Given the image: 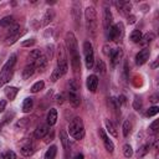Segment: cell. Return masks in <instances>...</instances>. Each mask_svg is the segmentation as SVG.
Wrapping results in <instances>:
<instances>
[{"mask_svg":"<svg viewBox=\"0 0 159 159\" xmlns=\"http://www.w3.org/2000/svg\"><path fill=\"white\" fill-rule=\"evenodd\" d=\"M84 17H86V26L87 31L94 36L97 32V26H98V20H97V11L93 6H88L84 10Z\"/></svg>","mask_w":159,"mask_h":159,"instance_id":"obj_1","label":"cell"},{"mask_svg":"<svg viewBox=\"0 0 159 159\" xmlns=\"http://www.w3.org/2000/svg\"><path fill=\"white\" fill-rule=\"evenodd\" d=\"M68 133H70L71 137H73L77 140L83 139V137H84V125H83V122L80 117H76L70 122Z\"/></svg>","mask_w":159,"mask_h":159,"instance_id":"obj_2","label":"cell"},{"mask_svg":"<svg viewBox=\"0 0 159 159\" xmlns=\"http://www.w3.org/2000/svg\"><path fill=\"white\" fill-rule=\"evenodd\" d=\"M16 60H17V56L14 53L10 56V58L6 61V63L2 66L1 71H0V86L5 84L9 80H10V76H11V71L16 63Z\"/></svg>","mask_w":159,"mask_h":159,"instance_id":"obj_3","label":"cell"},{"mask_svg":"<svg viewBox=\"0 0 159 159\" xmlns=\"http://www.w3.org/2000/svg\"><path fill=\"white\" fill-rule=\"evenodd\" d=\"M68 101L73 107H78L81 104L80 86L76 80H71L68 83Z\"/></svg>","mask_w":159,"mask_h":159,"instance_id":"obj_4","label":"cell"},{"mask_svg":"<svg viewBox=\"0 0 159 159\" xmlns=\"http://www.w3.org/2000/svg\"><path fill=\"white\" fill-rule=\"evenodd\" d=\"M107 37L108 40H113V41H119L123 35H124V27H123V24L122 22H118L116 25H112L107 31Z\"/></svg>","mask_w":159,"mask_h":159,"instance_id":"obj_5","label":"cell"},{"mask_svg":"<svg viewBox=\"0 0 159 159\" xmlns=\"http://www.w3.org/2000/svg\"><path fill=\"white\" fill-rule=\"evenodd\" d=\"M83 53H84V65L88 70L93 68L94 66V53H93V47L89 41L83 42Z\"/></svg>","mask_w":159,"mask_h":159,"instance_id":"obj_6","label":"cell"},{"mask_svg":"<svg viewBox=\"0 0 159 159\" xmlns=\"http://www.w3.org/2000/svg\"><path fill=\"white\" fill-rule=\"evenodd\" d=\"M65 43H66V48L71 53V56L78 53L77 52V50H78L77 40H76V37H75V35L72 32H66V35H65Z\"/></svg>","mask_w":159,"mask_h":159,"instance_id":"obj_7","label":"cell"},{"mask_svg":"<svg viewBox=\"0 0 159 159\" xmlns=\"http://www.w3.org/2000/svg\"><path fill=\"white\" fill-rule=\"evenodd\" d=\"M149 56H150L149 48H143V50H140V51L137 53V56H135V63H137L138 66L144 65V63L149 60Z\"/></svg>","mask_w":159,"mask_h":159,"instance_id":"obj_8","label":"cell"},{"mask_svg":"<svg viewBox=\"0 0 159 159\" xmlns=\"http://www.w3.org/2000/svg\"><path fill=\"white\" fill-rule=\"evenodd\" d=\"M98 134H99V137L102 138V142H103V144H104V147H106V149H107V152H109V153H113V150H114V144H113V142L108 138V135L106 134V132L103 130V129H98Z\"/></svg>","mask_w":159,"mask_h":159,"instance_id":"obj_9","label":"cell"},{"mask_svg":"<svg viewBox=\"0 0 159 159\" xmlns=\"http://www.w3.org/2000/svg\"><path fill=\"white\" fill-rule=\"evenodd\" d=\"M112 25H113V15H112V12H111V10L108 7H104V10H103V26H104V30L107 31Z\"/></svg>","mask_w":159,"mask_h":159,"instance_id":"obj_10","label":"cell"},{"mask_svg":"<svg viewBox=\"0 0 159 159\" xmlns=\"http://www.w3.org/2000/svg\"><path fill=\"white\" fill-rule=\"evenodd\" d=\"M47 133H48V124H40L35 129L34 135H35L36 139H42V138H45L47 135Z\"/></svg>","mask_w":159,"mask_h":159,"instance_id":"obj_11","label":"cell"},{"mask_svg":"<svg viewBox=\"0 0 159 159\" xmlns=\"http://www.w3.org/2000/svg\"><path fill=\"white\" fill-rule=\"evenodd\" d=\"M86 84H87L88 91H91V92H96V89H97V87H98V77H97L96 75H91V76H88V77H87V82H86Z\"/></svg>","mask_w":159,"mask_h":159,"instance_id":"obj_12","label":"cell"},{"mask_svg":"<svg viewBox=\"0 0 159 159\" xmlns=\"http://www.w3.org/2000/svg\"><path fill=\"white\" fill-rule=\"evenodd\" d=\"M72 17L75 22L78 25L81 21V2H75L72 5Z\"/></svg>","mask_w":159,"mask_h":159,"instance_id":"obj_13","label":"cell"},{"mask_svg":"<svg viewBox=\"0 0 159 159\" xmlns=\"http://www.w3.org/2000/svg\"><path fill=\"white\" fill-rule=\"evenodd\" d=\"M35 70H36V67H35V63H27L25 67H24V70H22V78L24 80H29L34 73H35Z\"/></svg>","mask_w":159,"mask_h":159,"instance_id":"obj_14","label":"cell"},{"mask_svg":"<svg viewBox=\"0 0 159 159\" xmlns=\"http://www.w3.org/2000/svg\"><path fill=\"white\" fill-rule=\"evenodd\" d=\"M109 56H111L112 63H113V65H117V63L122 60V57H123V50H122V47H118V48L113 50Z\"/></svg>","mask_w":159,"mask_h":159,"instance_id":"obj_15","label":"cell"},{"mask_svg":"<svg viewBox=\"0 0 159 159\" xmlns=\"http://www.w3.org/2000/svg\"><path fill=\"white\" fill-rule=\"evenodd\" d=\"M20 152L24 157H31L35 153V145L32 143H27L20 148Z\"/></svg>","mask_w":159,"mask_h":159,"instance_id":"obj_16","label":"cell"},{"mask_svg":"<svg viewBox=\"0 0 159 159\" xmlns=\"http://www.w3.org/2000/svg\"><path fill=\"white\" fill-rule=\"evenodd\" d=\"M116 5L118 6V9L120 10V12L123 15H127L129 16V12H130V9H132V5L127 1H119V2H116Z\"/></svg>","mask_w":159,"mask_h":159,"instance_id":"obj_17","label":"cell"},{"mask_svg":"<svg viewBox=\"0 0 159 159\" xmlns=\"http://www.w3.org/2000/svg\"><path fill=\"white\" fill-rule=\"evenodd\" d=\"M53 19H55V11H53L52 9L46 10V12L43 14V17H42V25H43V26L48 25L50 22H52Z\"/></svg>","mask_w":159,"mask_h":159,"instance_id":"obj_18","label":"cell"},{"mask_svg":"<svg viewBox=\"0 0 159 159\" xmlns=\"http://www.w3.org/2000/svg\"><path fill=\"white\" fill-rule=\"evenodd\" d=\"M47 63H48V60L46 58L45 55H42V56L35 62V67H36V70H39V71H45L46 67H47Z\"/></svg>","mask_w":159,"mask_h":159,"instance_id":"obj_19","label":"cell"},{"mask_svg":"<svg viewBox=\"0 0 159 159\" xmlns=\"http://www.w3.org/2000/svg\"><path fill=\"white\" fill-rule=\"evenodd\" d=\"M17 92H19V89H17L16 87H12V86L6 87V88L4 89V93H5L6 98H7V99H10V101H14V99H15V97H16Z\"/></svg>","mask_w":159,"mask_h":159,"instance_id":"obj_20","label":"cell"},{"mask_svg":"<svg viewBox=\"0 0 159 159\" xmlns=\"http://www.w3.org/2000/svg\"><path fill=\"white\" fill-rule=\"evenodd\" d=\"M71 66H72V70L75 72H78L81 70V61H80V55L78 53L71 56Z\"/></svg>","mask_w":159,"mask_h":159,"instance_id":"obj_21","label":"cell"},{"mask_svg":"<svg viewBox=\"0 0 159 159\" xmlns=\"http://www.w3.org/2000/svg\"><path fill=\"white\" fill-rule=\"evenodd\" d=\"M57 122V111L55 108H51L47 113V124L48 125H53Z\"/></svg>","mask_w":159,"mask_h":159,"instance_id":"obj_22","label":"cell"},{"mask_svg":"<svg viewBox=\"0 0 159 159\" xmlns=\"http://www.w3.org/2000/svg\"><path fill=\"white\" fill-rule=\"evenodd\" d=\"M60 139H61V143H62V147L63 149L67 152L70 149V139H68V134L66 130H62L61 134H60Z\"/></svg>","mask_w":159,"mask_h":159,"instance_id":"obj_23","label":"cell"},{"mask_svg":"<svg viewBox=\"0 0 159 159\" xmlns=\"http://www.w3.org/2000/svg\"><path fill=\"white\" fill-rule=\"evenodd\" d=\"M104 124H106V128H107V132L111 134V135H113V137H118V132H117V128H116V125L109 120V119H106L104 120Z\"/></svg>","mask_w":159,"mask_h":159,"instance_id":"obj_24","label":"cell"},{"mask_svg":"<svg viewBox=\"0 0 159 159\" xmlns=\"http://www.w3.org/2000/svg\"><path fill=\"white\" fill-rule=\"evenodd\" d=\"M42 55H43V53H42L41 50H32V51L30 52V55H29V61H30V63H35Z\"/></svg>","mask_w":159,"mask_h":159,"instance_id":"obj_25","label":"cell"},{"mask_svg":"<svg viewBox=\"0 0 159 159\" xmlns=\"http://www.w3.org/2000/svg\"><path fill=\"white\" fill-rule=\"evenodd\" d=\"M32 106H34V99H32L31 97H27V98H25L24 102H22V111H24L25 113H29V112L32 109Z\"/></svg>","mask_w":159,"mask_h":159,"instance_id":"obj_26","label":"cell"},{"mask_svg":"<svg viewBox=\"0 0 159 159\" xmlns=\"http://www.w3.org/2000/svg\"><path fill=\"white\" fill-rule=\"evenodd\" d=\"M93 67H94V71L96 72H98L101 75H104L106 73L107 67H106V63L103 62V60H97V62H96V65Z\"/></svg>","mask_w":159,"mask_h":159,"instance_id":"obj_27","label":"cell"},{"mask_svg":"<svg viewBox=\"0 0 159 159\" xmlns=\"http://www.w3.org/2000/svg\"><path fill=\"white\" fill-rule=\"evenodd\" d=\"M149 149H150V144H143L138 150H137V157L139 159H142L143 157H145L148 153H149Z\"/></svg>","mask_w":159,"mask_h":159,"instance_id":"obj_28","label":"cell"},{"mask_svg":"<svg viewBox=\"0 0 159 159\" xmlns=\"http://www.w3.org/2000/svg\"><path fill=\"white\" fill-rule=\"evenodd\" d=\"M12 24H15L14 16H5L0 20V26H2V27H10Z\"/></svg>","mask_w":159,"mask_h":159,"instance_id":"obj_29","label":"cell"},{"mask_svg":"<svg viewBox=\"0 0 159 159\" xmlns=\"http://www.w3.org/2000/svg\"><path fill=\"white\" fill-rule=\"evenodd\" d=\"M56 154H57V147L56 145H51L45 153V159H55Z\"/></svg>","mask_w":159,"mask_h":159,"instance_id":"obj_30","label":"cell"},{"mask_svg":"<svg viewBox=\"0 0 159 159\" xmlns=\"http://www.w3.org/2000/svg\"><path fill=\"white\" fill-rule=\"evenodd\" d=\"M25 31H22V32H17V34H15V35H11V36H9L7 39H6V45H14L21 36H22V34H24Z\"/></svg>","mask_w":159,"mask_h":159,"instance_id":"obj_31","label":"cell"},{"mask_svg":"<svg viewBox=\"0 0 159 159\" xmlns=\"http://www.w3.org/2000/svg\"><path fill=\"white\" fill-rule=\"evenodd\" d=\"M142 32H140V30H134L132 34H130V40L133 41V42H140V40H142Z\"/></svg>","mask_w":159,"mask_h":159,"instance_id":"obj_32","label":"cell"},{"mask_svg":"<svg viewBox=\"0 0 159 159\" xmlns=\"http://www.w3.org/2000/svg\"><path fill=\"white\" fill-rule=\"evenodd\" d=\"M43 86H45V83H43V81H37V82H35L34 84H32V87H31V92L32 93H37L39 91H41L42 88H43Z\"/></svg>","mask_w":159,"mask_h":159,"instance_id":"obj_33","label":"cell"},{"mask_svg":"<svg viewBox=\"0 0 159 159\" xmlns=\"http://www.w3.org/2000/svg\"><path fill=\"white\" fill-rule=\"evenodd\" d=\"M60 77H62V73H61V71L56 67V68L52 71V73H51V82H56L57 80H60Z\"/></svg>","mask_w":159,"mask_h":159,"instance_id":"obj_34","label":"cell"},{"mask_svg":"<svg viewBox=\"0 0 159 159\" xmlns=\"http://www.w3.org/2000/svg\"><path fill=\"white\" fill-rule=\"evenodd\" d=\"M130 129H132V124L129 120H124L123 123V135L124 137H128V134L130 133Z\"/></svg>","mask_w":159,"mask_h":159,"instance_id":"obj_35","label":"cell"},{"mask_svg":"<svg viewBox=\"0 0 159 159\" xmlns=\"http://www.w3.org/2000/svg\"><path fill=\"white\" fill-rule=\"evenodd\" d=\"M123 154H124L125 158H130L133 155V149H132V147L129 144H124L123 145Z\"/></svg>","mask_w":159,"mask_h":159,"instance_id":"obj_36","label":"cell"},{"mask_svg":"<svg viewBox=\"0 0 159 159\" xmlns=\"http://www.w3.org/2000/svg\"><path fill=\"white\" fill-rule=\"evenodd\" d=\"M158 112H159V107H158V106H153V107H150V108L145 112V116H147V117H153V116L158 114Z\"/></svg>","mask_w":159,"mask_h":159,"instance_id":"obj_37","label":"cell"},{"mask_svg":"<svg viewBox=\"0 0 159 159\" xmlns=\"http://www.w3.org/2000/svg\"><path fill=\"white\" fill-rule=\"evenodd\" d=\"M17 32H20V25H19V24H12V25L9 27V36L15 35V34H17Z\"/></svg>","mask_w":159,"mask_h":159,"instance_id":"obj_38","label":"cell"},{"mask_svg":"<svg viewBox=\"0 0 159 159\" xmlns=\"http://www.w3.org/2000/svg\"><path fill=\"white\" fill-rule=\"evenodd\" d=\"M154 37H155L154 34H152V32L149 34V32H148L145 36H142V40H140V41H142L143 43H149L152 40H154Z\"/></svg>","mask_w":159,"mask_h":159,"instance_id":"obj_39","label":"cell"},{"mask_svg":"<svg viewBox=\"0 0 159 159\" xmlns=\"http://www.w3.org/2000/svg\"><path fill=\"white\" fill-rule=\"evenodd\" d=\"M158 125H159V122H158V120H154V122L149 125V132H150L152 134H157V133H158V129H159Z\"/></svg>","mask_w":159,"mask_h":159,"instance_id":"obj_40","label":"cell"},{"mask_svg":"<svg viewBox=\"0 0 159 159\" xmlns=\"http://www.w3.org/2000/svg\"><path fill=\"white\" fill-rule=\"evenodd\" d=\"M142 106H143L142 99L138 98V97H135V99L133 101V108H134L135 111H140V109H142Z\"/></svg>","mask_w":159,"mask_h":159,"instance_id":"obj_41","label":"cell"},{"mask_svg":"<svg viewBox=\"0 0 159 159\" xmlns=\"http://www.w3.org/2000/svg\"><path fill=\"white\" fill-rule=\"evenodd\" d=\"M29 123H30V119H29V118H21V119L16 123V127H17V128H25Z\"/></svg>","mask_w":159,"mask_h":159,"instance_id":"obj_42","label":"cell"},{"mask_svg":"<svg viewBox=\"0 0 159 159\" xmlns=\"http://www.w3.org/2000/svg\"><path fill=\"white\" fill-rule=\"evenodd\" d=\"M46 58L47 60H51L52 58V56H53V45H48L47 47H46Z\"/></svg>","mask_w":159,"mask_h":159,"instance_id":"obj_43","label":"cell"},{"mask_svg":"<svg viewBox=\"0 0 159 159\" xmlns=\"http://www.w3.org/2000/svg\"><path fill=\"white\" fill-rule=\"evenodd\" d=\"M12 117H14V113H7V114H6V116H5V117H4V118H2V119H4V120H2V122H1V123H0V127H2V125H4V124H6V123H7V122H10V120H11V118H12Z\"/></svg>","mask_w":159,"mask_h":159,"instance_id":"obj_44","label":"cell"},{"mask_svg":"<svg viewBox=\"0 0 159 159\" xmlns=\"http://www.w3.org/2000/svg\"><path fill=\"white\" fill-rule=\"evenodd\" d=\"M32 45H35V39L25 40V41H22V43H21L22 47H29V46H32Z\"/></svg>","mask_w":159,"mask_h":159,"instance_id":"obj_45","label":"cell"},{"mask_svg":"<svg viewBox=\"0 0 159 159\" xmlns=\"http://www.w3.org/2000/svg\"><path fill=\"white\" fill-rule=\"evenodd\" d=\"M6 159H17V157H16V154H15L12 150H10V152H7V154H6Z\"/></svg>","mask_w":159,"mask_h":159,"instance_id":"obj_46","label":"cell"},{"mask_svg":"<svg viewBox=\"0 0 159 159\" xmlns=\"http://www.w3.org/2000/svg\"><path fill=\"white\" fill-rule=\"evenodd\" d=\"M63 98H65V97H63L62 93H61V94H57V96H56V103L62 104V103H63Z\"/></svg>","mask_w":159,"mask_h":159,"instance_id":"obj_47","label":"cell"},{"mask_svg":"<svg viewBox=\"0 0 159 159\" xmlns=\"http://www.w3.org/2000/svg\"><path fill=\"white\" fill-rule=\"evenodd\" d=\"M5 106H6V101L0 99V112H2L5 109Z\"/></svg>","mask_w":159,"mask_h":159,"instance_id":"obj_48","label":"cell"},{"mask_svg":"<svg viewBox=\"0 0 159 159\" xmlns=\"http://www.w3.org/2000/svg\"><path fill=\"white\" fill-rule=\"evenodd\" d=\"M103 52H104L106 55H108V56H109V55H111V52H112V50H111V47L104 46V47H103Z\"/></svg>","mask_w":159,"mask_h":159,"instance_id":"obj_49","label":"cell"},{"mask_svg":"<svg viewBox=\"0 0 159 159\" xmlns=\"http://www.w3.org/2000/svg\"><path fill=\"white\" fill-rule=\"evenodd\" d=\"M134 22H135V16H133V15L128 16V24H134Z\"/></svg>","mask_w":159,"mask_h":159,"instance_id":"obj_50","label":"cell"},{"mask_svg":"<svg viewBox=\"0 0 159 159\" xmlns=\"http://www.w3.org/2000/svg\"><path fill=\"white\" fill-rule=\"evenodd\" d=\"M73 159H83V154H82V153H77Z\"/></svg>","mask_w":159,"mask_h":159,"instance_id":"obj_51","label":"cell"},{"mask_svg":"<svg viewBox=\"0 0 159 159\" xmlns=\"http://www.w3.org/2000/svg\"><path fill=\"white\" fill-rule=\"evenodd\" d=\"M157 98H158V96H153V97H152V98H150V101H152V102H153V103H155V102H157V101H158V99H157Z\"/></svg>","mask_w":159,"mask_h":159,"instance_id":"obj_52","label":"cell"},{"mask_svg":"<svg viewBox=\"0 0 159 159\" xmlns=\"http://www.w3.org/2000/svg\"><path fill=\"white\" fill-rule=\"evenodd\" d=\"M157 65H158V60H155V62L152 65V67H153V68H155V67H157Z\"/></svg>","mask_w":159,"mask_h":159,"instance_id":"obj_53","label":"cell"},{"mask_svg":"<svg viewBox=\"0 0 159 159\" xmlns=\"http://www.w3.org/2000/svg\"><path fill=\"white\" fill-rule=\"evenodd\" d=\"M0 159H5V155L2 153H0Z\"/></svg>","mask_w":159,"mask_h":159,"instance_id":"obj_54","label":"cell"}]
</instances>
